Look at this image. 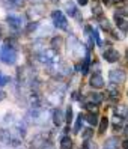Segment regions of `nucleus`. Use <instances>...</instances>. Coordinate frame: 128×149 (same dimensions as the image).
I'll list each match as a JSON object with an SVG mask.
<instances>
[{"label":"nucleus","instance_id":"1","mask_svg":"<svg viewBox=\"0 0 128 149\" xmlns=\"http://www.w3.org/2000/svg\"><path fill=\"white\" fill-rule=\"evenodd\" d=\"M24 120L27 122V124H30V125L42 127V125H45V122H47V113L42 109L30 107V110H27V113H26Z\"/></svg>","mask_w":128,"mask_h":149},{"label":"nucleus","instance_id":"2","mask_svg":"<svg viewBox=\"0 0 128 149\" xmlns=\"http://www.w3.org/2000/svg\"><path fill=\"white\" fill-rule=\"evenodd\" d=\"M17 59H18V51L15 47H12L9 41H6L5 45L0 47V60L6 65H14Z\"/></svg>","mask_w":128,"mask_h":149},{"label":"nucleus","instance_id":"3","mask_svg":"<svg viewBox=\"0 0 128 149\" xmlns=\"http://www.w3.org/2000/svg\"><path fill=\"white\" fill-rule=\"evenodd\" d=\"M68 51H70V54L74 56L75 59H80L81 56L86 54V51H84V48L80 44V41L77 39L75 36H72V35L68 38Z\"/></svg>","mask_w":128,"mask_h":149},{"label":"nucleus","instance_id":"4","mask_svg":"<svg viewBox=\"0 0 128 149\" xmlns=\"http://www.w3.org/2000/svg\"><path fill=\"white\" fill-rule=\"evenodd\" d=\"M39 60H41V62H44V63H48V65L59 63V53H57V50H54L53 47L47 48V50H42L39 53Z\"/></svg>","mask_w":128,"mask_h":149},{"label":"nucleus","instance_id":"5","mask_svg":"<svg viewBox=\"0 0 128 149\" xmlns=\"http://www.w3.org/2000/svg\"><path fill=\"white\" fill-rule=\"evenodd\" d=\"M63 96H65V86L54 87L53 91H50L47 93V102H50L51 106H59L63 101Z\"/></svg>","mask_w":128,"mask_h":149},{"label":"nucleus","instance_id":"6","mask_svg":"<svg viewBox=\"0 0 128 149\" xmlns=\"http://www.w3.org/2000/svg\"><path fill=\"white\" fill-rule=\"evenodd\" d=\"M51 20L54 23V27L61 29V30H68V20H66V17L62 11L56 9V11L51 12Z\"/></svg>","mask_w":128,"mask_h":149},{"label":"nucleus","instance_id":"7","mask_svg":"<svg viewBox=\"0 0 128 149\" xmlns=\"http://www.w3.org/2000/svg\"><path fill=\"white\" fill-rule=\"evenodd\" d=\"M109 80H110V83L122 84V83H125V80H127V72L124 71V69H110Z\"/></svg>","mask_w":128,"mask_h":149},{"label":"nucleus","instance_id":"8","mask_svg":"<svg viewBox=\"0 0 128 149\" xmlns=\"http://www.w3.org/2000/svg\"><path fill=\"white\" fill-rule=\"evenodd\" d=\"M102 57L106 59V62L109 63H115L119 60V53L115 48H107L106 51H102Z\"/></svg>","mask_w":128,"mask_h":149},{"label":"nucleus","instance_id":"9","mask_svg":"<svg viewBox=\"0 0 128 149\" xmlns=\"http://www.w3.org/2000/svg\"><path fill=\"white\" fill-rule=\"evenodd\" d=\"M6 21H8V24H9V27H12L14 30H20L21 26H23V20L18 15H8Z\"/></svg>","mask_w":128,"mask_h":149},{"label":"nucleus","instance_id":"10","mask_svg":"<svg viewBox=\"0 0 128 149\" xmlns=\"http://www.w3.org/2000/svg\"><path fill=\"white\" fill-rule=\"evenodd\" d=\"M42 15H44V6H42L41 3H38V5H33V8L29 11V17H30V18H32L33 21L39 20Z\"/></svg>","mask_w":128,"mask_h":149},{"label":"nucleus","instance_id":"11","mask_svg":"<svg viewBox=\"0 0 128 149\" xmlns=\"http://www.w3.org/2000/svg\"><path fill=\"white\" fill-rule=\"evenodd\" d=\"M51 119H53V124H54L56 127H61L63 122H65V115H63V111L59 109V107H56V109L53 110V113H51Z\"/></svg>","mask_w":128,"mask_h":149},{"label":"nucleus","instance_id":"12","mask_svg":"<svg viewBox=\"0 0 128 149\" xmlns=\"http://www.w3.org/2000/svg\"><path fill=\"white\" fill-rule=\"evenodd\" d=\"M89 84L93 87V89H102V87H104V78H102L101 74L97 72V74H93V75L90 77Z\"/></svg>","mask_w":128,"mask_h":149},{"label":"nucleus","instance_id":"13","mask_svg":"<svg viewBox=\"0 0 128 149\" xmlns=\"http://www.w3.org/2000/svg\"><path fill=\"white\" fill-rule=\"evenodd\" d=\"M102 101H104V95L99 93V92H92L86 96V100H84V102H92V104H97V106H99Z\"/></svg>","mask_w":128,"mask_h":149},{"label":"nucleus","instance_id":"14","mask_svg":"<svg viewBox=\"0 0 128 149\" xmlns=\"http://www.w3.org/2000/svg\"><path fill=\"white\" fill-rule=\"evenodd\" d=\"M89 65H90V54H89V51H86V54L83 57V63L80 66H77V69H80V72L83 75H86L89 72Z\"/></svg>","mask_w":128,"mask_h":149},{"label":"nucleus","instance_id":"15","mask_svg":"<svg viewBox=\"0 0 128 149\" xmlns=\"http://www.w3.org/2000/svg\"><path fill=\"white\" fill-rule=\"evenodd\" d=\"M119 145H122V143H121V140L113 136V137H109V139L106 140L104 148H106V149H118Z\"/></svg>","mask_w":128,"mask_h":149},{"label":"nucleus","instance_id":"16","mask_svg":"<svg viewBox=\"0 0 128 149\" xmlns=\"http://www.w3.org/2000/svg\"><path fill=\"white\" fill-rule=\"evenodd\" d=\"M65 11L70 17H75V18H80L79 17V11H77V6L74 5V2H66L65 3Z\"/></svg>","mask_w":128,"mask_h":149},{"label":"nucleus","instance_id":"17","mask_svg":"<svg viewBox=\"0 0 128 149\" xmlns=\"http://www.w3.org/2000/svg\"><path fill=\"white\" fill-rule=\"evenodd\" d=\"M107 93H109V98L110 100H119V89H118V84L112 83L107 86Z\"/></svg>","mask_w":128,"mask_h":149},{"label":"nucleus","instance_id":"18","mask_svg":"<svg viewBox=\"0 0 128 149\" xmlns=\"http://www.w3.org/2000/svg\"><path fill=\"white\" fill-rule=\"evenodd\" d=\"M115 23L118 26V29L121 32H128V21L124 20V17H118L115 15Z\"/></svg>","mask_w":128,"mask_h":149},{"label":"nucleus","instance_id":"19","mask_svg":"<svg viewBox=\"0 0 128 149\" xmlns=\"http://www.w3.org/2000/svg\"><path fill=\"white\" fill-rule=\"evenodd\" d=\"M84 116H86V122H88L89 125H92V127L97 125L98 122H99V119H98V111H88Z\"/></svg>","mask_w":128,"mask_h":149},{"label":"nucleus","instance_id":"20","mask_svg":"<svg viewBox=\"0 0 128 149\" xmlns=\"http://www.w3.org/2000/svg\"><path fill=\"white\" fill-rule=\"evenodd\" d=\"M84 120H86V116L84 115H80L77 116V119H75V125H74V133L75 134H79L80 131H81V128H83V124H84Z\"/></svg>","mask_w":128,"mask_h":149},{"label":"nucleus","instance_id":"21","mask_svg":"<svg viewBox=\"0 0 128 149\" xmlns=\"http://www.w3.org/2000/svg\"><path fill=\"white\" fill-rule=\"evenodd\" d=\"M61 149H72V140L70 136H63L61 139Z\"/></svg>","mask_w":128,"mask_h":149},{"label":"nucleus","instance_id":"22","mask_svg":"<svg viewBox=\"0 0 128 149\" xmlns=\"http://www.w3.org/2000/svg\"><path fill=\"white\" fill-rule=\"evenodd\" d=\"M92 14H93V17H97V18H101V17H102L101 5L97 2V0H93V5H92Z\"/></svg>","mask_w":128,"mask_h":149},{"label":"nucleus","instance_id":"23","mask_svg":"<svg viewBox=\"0 0 128 149\" xmlns=\"http://www.w3.org/2000/svg\"><path fill=\"white\" fill-rule=\"evenodd\" d=\"M122 122H124V118H121V116H115L113 120H112V127H113V130H115V131H121V130H124V128H122Z\"/></svg>","mask_w":128,"mask_h":149},{"label":"nucleus","instance_id":"24","mask_svg":"<svg viewBox=\"0 0 128 149\" xmlns=\"http://www.w3.org/2000/svg\"><path fill=\"white\" fill-rule=\"evenodd\" d=\"M107 127H109V118H101L99 119V127H98V133L99 134H104L106 133V130H107Z\"/></svg>","mask_w":128,"mask_h":149},{"label":"nucleus","instance_id":"25","mask_svg":"<svg viewBox=\"0 0 128 149\" xmlns=\"http://www.w3.org/2000/svg\"><path fill=\"white\" fill-rule=\"evenodd\" d=\"M15 122H17V120L14 119V115H12V113H6L5 118H3V120H2V124H3V125H14Z\"/></svg>","mask_w":128,"mask_h":149},{"label":"nucleus","instance_id":"26","mask_svg":"<svg viewBox=\"0 0 128 149\" xmlns=\"http://www.w3.org/2000/svg\"><path fill=\"white\" fill-rule=\"evenodd\" d=\"M127 110H128V107H125V106H118V107L113 109V113H115V116H121V118H124V116H125V113H127Z\"/></svg>","mask_w":128,"mask_h":149},{"label":"nucleus","instance_id":"27","mask_svg":"<svg viewBox=\"0 0 128 149\" xmlns=\"http://www.w3.org/2000/svg\"><path fill=\"white\" fill-rule=\"evenodd\" d=\"M92 137H93V130H92L90 127L84 128L83 133H81V139H83V140H90Z\"/></svg>","mask_w":128,"mask_h":149},{"label":"nucleus","instance_id":"28","mask_svg":"<svg viewBox=\"0 0 128 149\" xmlns=\"http://www.w3.org/2000/svg\"><path fill=\"white\" fill-rule=\"evenodd\" d=\"M72 107L71 106H68L66 107V113H65V122H66V124L68 125H71L72 124Z\"/></svg>","mask_w":128,"mask_h":149},{"label":"nucleus","instance_id":"29","mask_svg":"<svg viewBox=\"0 0 128 149\" xmlns=\"http://www.w3.org/2000/svg\"><path fill=\"white\" fill-rule=\"evenodd\" d=\"M92 39L95 41V44L98 47H101L102 45V42H101V39H99V33H98V29H93L92 30Z\"/></svg>","mask_w":128,"mask_h":149},{"label":"nucleus","instance_id":"30","mask_svg":"<svg viewBox=\"0 0 128 149\" xmlns=\"http://www.w3.org/2000/svg\"><path fill=\"white\" fill-rule=\"evenodd\" d=\"M99 26H101V29H104V30H109V32H112V29H110V23L107 18H99Z\"/></svg>","mask_w":128,"mask_h":149},{"label":"nucleus","instance_id":"31","mask_svg":"<svg viewBox=\"0 0 128 149\" xmlns=\"http://www.w3.org/2000/svg\"><path fill=\"white\" fill-rule=\"evenodd\" d=\"M51 47H53L54 50H57L59 47H62V38L61 36H56L51 39Z\"/></svg>","mask_w":128,"mask_h":149},{"label":"nucleus","instance_id":"32","mask_svg":"<svg viewBox=\"0 0 128 149\" xmlns=\"http://www.w3.org/2000/svg\"><path fill=\"white\" fill-rule=\"evenodd\" d=\"M81 149H98L97 143L95 142H90V140H84V143H83V148Z\"/></svg>","mask_w":128,"mask_h":149},{"label":"nucleus","instance_id":"33","mask_svg":"<svg viewBox=\"0 0 128 149\" xmlns=\"http://www.w3.org/2000/svg\"><path fill=\"white\" fill-rule=\"evenodd\" d=\"M36 29H38V23H36V21H30L29 26H27V29H26V33L30 35L32 32H35Z\"/></svg>","mask_w":128,"mask_h":149},{"label":"nucleus","instance_id":"34","mask_svg":"<svg viewBox=\"0 0 128 149\" xmlns=\"http://www.w3.org/2000/svg\"><path fill=\"white\" fill-rule=\"evenodd\" d=\"M11 81V78L8 77V75H5L2 71H0V86H5V84H8Z\"/></svg>","mask_w":128,"mask_h":149},{"label":"nucleus","instance_id":"35","mask_svg":"<svg viewBox=\"0 0 128 149\" xmlns=\"http://www.w3.org/2000/svg\"><path fill=\"white\" fill-rule=\"evenodd\" d=\"M39 149H56V148H54V145L51 143V142H48V140H44Z\"/></svg>","mask_w":128,"mask_h":149},{"label":"nucleus","instance_id":"36","mask_svg":"<svg viewBox=\"0 0 128 149\" xmlns=\"http://www.w3.org/2000/svg\"><path fill=\"white\" fill-rule=\"evenodd\" d=\"M115 15H118V17H128V11L125 9V8H119V9H116V12H115Z\"/></svg>","mask_w":128,"mask_h":149},{"label":"nucleus","instance_id":"37","mask_svg":"<svg viewBox=\"0 0 128 149\" xmlns=\"http://www.w3.org/2000/svg\"><path fill=\"white\" fill-rule=\"evenodd\" d=\"M8 2L15 8H23L24 6V0H8Z\"/></svg>","mask_w":128,"mask_h":149},{"label":"nucleus","instance_id":"38","mask_svg":"<svg viewBox=\"0 0 128 149\" xmlns=\"http://www.w3.org/2000/svg\"><path fill=\"white\" fill-rule=\"evenodd\" d=\"M88 2H89V0H77V3H79L80 6H86Z\"/></svg>","mask_w":128,"mask_h":149},{"label":"nucleus","instance_id":"39","mask_svg":"<svg viewBox=\"0 0 128 149\" xmlns=\"http://www.w3.org/2000/svg\"><path fill=\"white\" fill-rule=\"evenodd\" d=\"M113 2H115V0H102V3H104L106 6H112Z\"/></svg>","mask_w":128,"mask_h":149},{"label":"nucleus","instance_id":"40","mask_svg":"<svg viewBox=\"0 0 128 149\" xmlns=\"http://www.w3.org/2000/svg\"><path fill=\"white\" fill-rule=\"evenodd\" d=\"M122 148H124V149H128V139L122 142Z\"/></svg>","mask_w":128,"mask_h":149},{"label":"nucleus","instance_id":"41","mask_svg":"<svg viewBox=\"0 0 128 149\" xmlns=\"http://www.w3.org/2000/svg\"><path fill=\"white\" fill-rule=\"evenodd\" d=\"M5 96H6V93H5L3 91H0V101H3V100H5Z\"/></svg>","mask_w":128,"mask_h":149},{"label":"nucleus","instance_id":"42","mask_svg":"<svg viewBox=\"0 0 128 149\" xmlns=\"http://www.w3.org/2000/svg\"><path fill=\"white\" fill-rule=\"evenodd\" d=\"M72 100H79V92H72Z\"/></svg>","mask_w":128,"mask_h":149},{"label":"nucleus","instance_id":"43","mask_svg":"<svg viewBox=\"0 0 128 149\" xmlns=\"http://www.w3.org/2000/svg\"><path fill=\"white\" fill-rule=\"evenodd\" d=\"M122 131H124V134H125V136H127V137H128V125H125V127H124V130H122Z\"/></svg>","mask_w":128,"mask_h":149},{"label":"nucleus","instance_id":"44","mask_svg":"<svg viewBox=\"0 0 128 149\" xmlns=\"http://www.w3.org/2000/svg\"><path fill=\"white\" fill-rule=\"evenodd\" d=\"M30 2H32L33 5H38V3H41V2H42V0H30Z\"/></svg>","mask_w":128,"mask_h":149},{"label":"nucleus","instance_id":"45","mask_svg":"<svg viewBox=\"0 0 128 149\" xmlns=\"http://www.w3.org/2000/svg\"><path fill=\"white\" fill-rule=\"evenodd\" d=\"M124 119H125V120H128V110H127V113H125V116H124Z\"/></svg>","mask_w":128,"mask_h":149},{"label":"nucleus","instance_id":"46","mask_svg":"<svg viewBox=\"0 0 128 149\" xmlns=\"http://www.w3.org/2000/svg\"><path fill=\"white\" fill-rule=\"evenodd\" d=\"M115 2H122V0H115Z\"/></svg>","mask_w":128,"mask_h":149},{"label":"nucleus","instance_id":"47","mask_svg":"<svg viewBox=\"0 0 128 149\" xmlns=\"http://www.w3.org/2000/svg\"><path fill=\"white\" fill-rule=\"evenodd\" d=\"M127 59H128V51H127Z\"/></svg>","mask_w":128,"mask_h":149},{"label":"nucleus","instance_id":"48","mask_svg":"<svg viewBox=\"0 0 128 149\" xmlns=\"http://www.w3.org/2000/svg\"><path fill=\"white\" fill-rule=\"evenodd\" d=\"M51 2H57V0H51Z\"/></svg>","mask_w":128,"mask_h":149},{"label":"nucleus","instance_id":"49","mask_svg":"<svg viewBox=\"0 0 128 149\" xmlns=\"http://www.w3.org/2000/svg\"><path fill=\"white\" fill-rule=\"evenodd\" d=\"M127 96H128V91H127Z\"/></svg>","mask_w":128,"mask_h":149},{"label":"nucleus","instance_id":"50","mask_svg":"<svg viewBox=\"0 0 128 149\" xmlns=\"http://www.w3.org/2000/svg\"><path fill=\"white\" fill-rule=\"evenodd\" d=\"M104 149H106V148H104Z\"/></svg>","mask_w":128,"mask_h":149}]
</instances>
